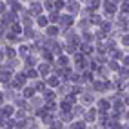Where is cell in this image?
Returning a JSON list of instances; mask_svg holds the SVG:
<instances>
[{
	"instance_id": "cell-3",
	"label": "cell",
	"mask_w": 129,
	"mask_h": 129,
	"mask_svg": "<svg viewBox=\"0 0 129 129\" xmlns=\"http://www.w3.org/2000/svg\"><path fill=\"white\" fill-rule=\"evenodd\" d=\"M47 82H49V84H51V85H56V84H58V82H56V80H55V78H53V76H51V78H49V80H47Z\"/></svg>"
},
{
	"instance_id": "cell-1",
	"label": "cell",
	"mask_w": 129,
	"mask_h": 129,
	"mask_svg": "<svg viewBox=\"0 0 129 129\" xmlns=\"http://www.w3.org/2000/svg\"><path fill=\"white\" fill-rule=\"evenodd\" d=\"M38 24H40V25H46V24H47V20L44 18V16H40V18H38Z\"/></svg>"
},
{
	"instance_id": "cell-4",
	"label": "cell",
	"mask_w": 129,
	"mask_h": 129,
	"mask_svg": "<svg viewBox=\"0 0 129 129\" xmlns=\"http://www.w3.org/2000/svg\"><path fill=\"white\" fill-rule=\"evenodd\" d=\"M124 44H129V37H125V38H124Z\"/></svg>"
},
{
	"instance_id": "cell-2",
	"label": "cell",
	"mask_w": 129,
	"mask_h": 129,
	"mask_svg": "<svg viewBox=\"0 0 129 129\" xmlns=\"http://www.w3.org/2000/svg\"><path fill=\"white\" fill-rule=\"evenodd\" d=\"M73 129H84V124H82V122H80V124H75Z\"/></svg>"
}]
</instances>
